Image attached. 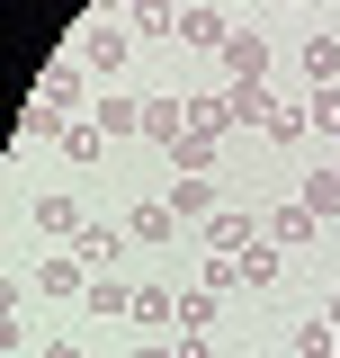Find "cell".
<instances>
[{"label": "cell", "mask_w": 340, "mask_h": 358, "mask_svg": "<svg viewBox=\"0 0 340 358\" xmlns=\"http://www.w3.org/2000/svg\"><path fill=\"white\" fill-rule=\"evenodd\" d=\"M260 224H269V242H278V251H304V242H313V224H323V215H313V206L296 197V206H278V215H260Z\"/></svg>", "instance_id": "6da1fadb"}, {"label": "cell", "mask_w": 340, "mask_h": 358, "mask_svg": "<svg viewBox=\"0 0 340 358\" xmlns=\"http://www.w3.org/2000/svg\"><path fill=\"white\" fill-rule=\"evenodd\" d=\"M224 117H233V126H269V117H278L269 81H242V90H224Z\"/></svg>", "instance_id": "7a4b0ae2"}, {"label": "cell", "mask_w": 340, "mask_h": 358, "mask_svg": "<svg viewBox=\"0 0 340 358\" xmlns=\"http://www.w3.org/2000/svg\"><path fill=\"white\" fill-rule=\"evenodd\" d=\"M170 215H179V224H206L215 215V179H179V188H170Z\"/></svg>", "instance_id": "3957f363"}, {"label": "cell", "mask_w": 340, "mask_h": 358, "mask_svg": "<svg viewBox=\"0 0 340 358\" xmlns=\"http://www.w3.org/2000/svg\"><path fill=\"white\" fill-rule=\"evenodd\" d=\"M117 251H126V233H108V224H81V242H72V260H81V268H108Z\"/></svg>", "instance_id": "277c9868"}, {"label": "cell", "mask_w": 340, "mask_h": 358, "mask_svg": "<svg viewBox=\"0 0 340 358\" xmlns=\"http://www.w3.org/2000/svg\"><path fill=\"white\" fill-rule=\"evenodd\" d=\"M224 72H233V90L260 81V72H269V45H260V36H233V45H224Z\"/></svg>", "instance_id": "5b68a950"}, {"label": "cell", "mask_w": 340, "mask_h": 358, "mask_svg": "<svg viewBox=\"0 0 340 358\" xmlns=\"http://www.w3.org/2000/svg\"><path fill=\"white\" fill-rule=\"evenodd\" d=\"M179 45H233L224 9H179Z\"/></svg>", "instance_id": "8992f818"}, {"label": "cell", "mask_w": 340, "mask_h": 358, "mask_svg": "<svg viewBox=\"0 0 340 358\" xmlns=\"http://www.w3.org/2000/svg\"><path fill=\"white\" fill-rule=\"evenodd\" d=\"M134 322H153V331H179V296H170V287H134Z\"/></svg>", "instance_id": "52a82bcc"}, {"label": "cell", "mask_w": 340, "mask_h": 358, "mask_svg": "<svg viewBox=\"0 0 340 358\" xmlns=\"http://www.w3.org/2000/svg\"><path fill=\"white\" fill-rule=\"evenodd\" d=\"M81 63H90V72H126V36H117V27L81 36Z\"/></svg>", "instance_id": "ba28073f"}, {"label": "cell", "mask_w": 340, "mask_h": 358, "mask_svg": "<svg viewBox=\"0 0 340 358\" xmlns=\"http://www.w3.org/2000/svg\"><path fill=\"white\" fill-rule=\"evenodd\" d=\"M99 134H143V99H99Z\"/></svg>", "instance_id": "9c48e42d"}, {"label": "cell", "mask_w": 340, "mask_h": 358, "mask_svg": "<svg viewBox=\"0 0 340 358\" xmlns=\"http://www.w3.org/2000/svg\"><path fill=\"white\" fill-rule=\"evenodd\" d=\"M126 233H134V242H170V233H179V215H170V206H153V197H143V206H134V215H126Z\"/></svg>", "instance_id": "30bf717a"}, {"label": "cell", "mask_w": 340, "mask_h": 358, "mask_svg": "<svg viewBox=\"0 0 340 358\" xmlns=\"http://www.w3.org/2000/svg\"><path fill=\"white\" fill-rule=\"evenodd\" d=\"M269 278H278V242H260V251L233 260V287H269Z\"/></svg>", "instance_id": "8fae6325"}, {"label": "cell", "mask_w": 340, "mask_h": 358, "mask_svg": "<svg viewBox=\"0 0 340 358\" xmlns=\"http://www.w3.org/2000/svg\"><path fill=\"white\" fill-rule=\"evenodd\" d=\"M36 287H45V296H81V260H72V251H63V260H45Z\"/></svg>", "instance_id": "7c38bea8"}, {"label": "cell", "mask_w": 340, "mask_h": 358, "mask_svg": "<svg viewBox=\"0 0 340 358\" xmlns=\"http://www.w3.org/2000/svg\"><path fill=\"white\" fill-rule=\"evenodd\" d=\"M206 322H215V287H188V296H179V331L206 341Z\"/></svg>", "instance_id": "4fadbf2b"}, {"label": "cell", "mask_w": 340, "mask_h": 358, "mask_svg": "<svg viewBox=\"0 0 340 358\" xmlns=\"http://www.w3.org/2000/svg\"><path fill=\"white\" fill-rule=\"evenodd\" d=\"M304 72H313V90H332V81H340V45L313 36V45H304Z\"/></svg>", "instance_id": "5bb4252c"}, {"label": "cell", "mask_w": 340, "mask_h": 358, "mask_svg": "<svg viewBox=\"0 0 340 358\" xmlns=\"http://www.w3.org/2000/svg\"><path fill=\"white\" fill-rule=\"evenodd\" d=\"M296 358H340V331L332 322H296Z\"/></svg>", "instance_id": "9a60e30c"}, {"label": "cell", "mask_w": 340, "mask_h": 358, "mask_svg": "<svg viewBox=\"0 0 340 358\" xmlns=\"http://www.w3.org/2000/svg\"><path fill=\"white\" fill-rule=\"evenodd\" d=\"M304 206H313V215H340V171H313V179H304Z\"/></svg>", "instance_id": "2e32d148"}, {"label": "cell", "mask_w": 340, "mask_h": 358, "mask_svg": "<svg viewBox=\"0 0 340 358\" xmlns=\"http://www.w3.org/2000/svg\"><path fill=\"white\" fill-rule=\"evenodd\" d=\"M72 126V117H63V108H54V99H36V108H27V117H18V134H27V143H36V134H63Z\"/></svg>", "instance_id": "e0dca14e"}, {"label": "cell", "mask_w": 340, "mask_h": 358, "mask_svg": "<svg viewBox=\"0 0 340 358\" xmlns=\"http://www.w3.org/2000/svg\"><path fill=\"white\" fill-rule=\"evenodd\" d=\"M90 313H134V287H117V278H99V287H90Z\"/></svg>", "instance_id": "ac0fdd59"}, {"label": "cell", "mask_w": 340, "mask_h": 358, "mask_svg": "<svg viewBox=\"0 0 340 358\" xmlns=\"http://www.w3.org/2000/svg\"><path fill=\"white\" fill-rule=\"evenodd\" d=\"M304 117H313L323 134H340V81H332V90H313V99H304Z\"/></svg>", "instance_id": "d6986e66"}, {"label": "cell", "mask_w": 340, "mask_h": 358, "mask_svg": "<svg viewBox=\"0 0 340 358\" xmlns=\"http://www.w3.org/2000/svg\"><path fill=\"white\" fill-rule=\"evenodd\" d=\"M36 233H72V197H36Z\"/></svg>", "instance_id": "ffe728a7"}, {"label": "cell", "mask_w": 340, "mask_h": 358, "mask_svg": "<svg viewBox=\"0 0 340 358\" xmlns=\"http://www.w3.org/2000/svg\"><path fill=\"white\" fill-rule=\"evenodd\" d=\"M143 36H179V9L170 0H143Z\"/></svg>", "instance_id": "44dd1931"}, {"label": "cell", "mask_w": 340, "mask_h": 358, "mask_svg": "<svg viewBox=\"0 0 340 358\" xmlns=\"http://www.w3.org/2000/svg\"><path fill=\"white\" fill-rule=\"evenodd\" d=\"M304 126H313V117H304V108H278V117H269V143H296Z\"/></svg>", "instance_id": "7402d4cb"}, {"label": "cell", "mask_w": 340, "mask_h": 358, "mask_svg": "<svg viewBox=\"0 0 340 358\" xmlns=\"http://www.w3.org/2000/svg\"><path fill=\"white\" fill-rule=\"evenodd\" d=\"M99 143H108V134H99V126H63V152H72V162H90Z\"/></svg>", "instance_id": "603a6c76"}, {"label": "cell", "mask_w": 340, "mask_h": 358, "mask_svg": "<svg viewBox=\"0 0 340 358\" xmlns=\"http://www.w3.org/2000/svg\"><path fill=\"white\" fill-rule=\"evenodd\" d=\"M134 358H179V341H134Z\"/></svg>", "instance_id": "cb8c5ba5"}, {"label": "cell", "mask_w": 340, "mask_h": 358, "mask_svg": "<svg viewBox=\"0 0 340 358\" xmlns=\"http://www.w3.org/2000/svg\"><path fill=\"white\" fill-rule=\"evenodd\" d=\"M45 358H81V350H72V341H54V350H45Z\"/></svg>", "instance_id": "d4e9b609"}, {"label": "cell", "mask_w": 340, "mask_h": 358, "mask_svg": "<svg viewBox=\"0 0 340 358\" xmlns=\"http://www.w3.org/2000/svg\"><path fill=\"white\" fill-rule=\"evenodd\" d=\"M323 313H332V331H340V287H332V305H323Z\"/></svg>", "instance_id": "484cf974"}, {"label": "cell", "mask_w": 340, "mask_h": 358, "mask_svg": "<svg viewBox=\"0 0 340 358\" xmlns=\"http://www.w3.org/2000/svg\"><path fill=\"white\" fill-rule=\"evenodd\" d=\"M332 171H340V162H332Z\"/></svg>", "instance_id": "4316f807"}]
</instances>
